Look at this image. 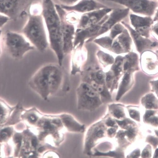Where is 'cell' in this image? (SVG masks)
<instances>
[{
    "label": "cell",
    "instance_id": "obj_1",
    "mask_svg": "<svg viewBox=\"0 0 158 158\" xmlns=\"http://www.w3.org/2000/svg\"><path fill=\"white\" fill-rule=\"evenodd\" d=\"M42 6L49 46L56 55L58 64L62 66L64 54L60 16L52 0H42Z\"/></svg>",
    "mask_w": 158,
    "mask_h": 158
},
{
    "label": "cell",
    "instance_id": "obj_2",
    "mask_svg": "<svg viewBox=\"0 0 158 158\" xmlns=\"http://www.w3.org/2000/svg\"><path fill=\"white\" fill-rule=\"evenodd\" d=\"M22 34L38 50L43 52L49 46L48 35L42 13L30 12Z\"/></svg>",
    "mask_w": 158,
    "mask_h": 158
},
{
    "label": "cell",
    "instance_id": "obj_3",
    "mask_svg": "<svg viewBox=\"0 0 158 158\" xmlns=\"http://www.w3.org/2000/svg\"><path fill=\"white\" fill-rule=\"evenodd\" d=\"M2 40L8 54L16 60L22 59L27 52L36 48L22 33L8 31Z\"/></svg>",
    "mask_w": 158,
    "mask_h": 158
},
{
    "label": "cell",
    "instance_id": "obj_4",
    "mask_svg": "<svg viewBox=\"0 0 158 158\" xmlns=\"http://www.w3.org/2000/svg\"><path fill=\"white\" fill-rule=\"evenodd\" d=\"M78 109L92 112L104 104L100 95L87 82L81 83L76 90Z\"/></svg>",
    "mask_w": 158,
    "mask_h": 158
},
{
    "label": "cell",
    "instance_id": "obj_5",
    "mask_svg": "<svg viewBox=\"0 0 158 158\" xmlns=\"http://www.w3.org/2000/svg\"><path fill=\"white\" fill-rule=\"evenodd\" d=\"M107 127L101 118L85 130L83 139V153L90 156L92 149L102 140L108 138Z\"/></svg>",
    "mask_w": 158,
    "mask_h": 158
},
{
    "label": "cell",
    "instance_id": "obj_6",
    "mask_svg": "<svg viewBox=\"0 0 158 158\" xmlns=\"http://www.w3.org/2000/svg\"><path fill=\"white\" fill-rule=\"evenodd\" d=\"M54 64H45L40 68L29 79L28 85L32 89L44 97L50 93L49 78Z\"/></svg>",
    "mask_w": 158,
    "mask_h": 158
},
{
    "label": "cell",
    "instance_id": "obj_7",
    "mask_svg": "<svg viewBox=\"0 0 158 158\" xmlns=\"http://www.w3.org/2000/svg\"><path fill=\"white\" fill-rule=\"evenodd\" d=\"M55 6L61 20L64 53L69 54L74 48L73 40L76 32L75 27L73 23L66 19V11L61 6L58 5Z\"/></svg>",
    "mask_w": 158,
    "mask_h": 158
},
{
    "label": "cell",
    "instance_id": "obj_8",
    "mask_svg": "<svg viewBox=\"0 0 158 158\" xmlns=\"http://www.w3.org/2000/svg\"><path fill=\"white\" fill-rule=\"evenodd\" d=\"M32 0H0L1 14L15 20L23 15Z\"/></svg>",
    "mask_w": 158,
    "mask_h": 158
},
{
    "label": "cell",
    "instance_id": "obj_9",
    "mask_svg": "<svg viewBox=\"0 0 158 158\" xmlns=\"http://www.w3.org/2000/svg\"><path fill=\"white\" fill-rule=\"evenodd\" d=\"M113 10L108 7L83 14L78 21V29H83L97 24Z\"/></svg>",
    "mask_w": 158,
    "mask_h": 158
},
{
    "label": "cell",
    "instance_id": "obj_10",
    "mask_svg": "<svg viewBox=\"0 0 158 158\" xmlns=\"http://www.w3.org/2000/svg\"><path fill=\"white\" fill-rule=\"evenodd\" d=\"M122 5L130 9L135 12L151 15L155 6L154 3L148 0H106Z\"/></svg>",
    "mask_w": 158,
    "mask_h": 158
},
{
    "label": "cell",
    "instance_id": "obj_11",
    "mask_svg": "<svg viewBox=\"0 0 158 158\" xmlns=\"http://www.w3.org/2000/svg\"><path fill=\"white\" fill-rule=\"evenodd\" d=\"M109 14L105 16L99 23L90 27L83 28L78 29L76 31L74 41V48L79 44L82 45L85 40L88 38H95L102 25L109 17Z\"/></svg>",
    "mask_w": 158,
    "mask_h": 158
},
{
    "label": "cell",
    "instance_id": "obj_12",
    "mask_svg": "<svg viewBox=\"0 0 158 158\" xmlns=\"http://www.w3.org/2000/svg\"><path fill=\"white\" fill-rule=\"evenodd\" d=\"M60 6L67 12H74L82 14L108 7L106 5L95 0H80L75 5L72 6Z\"/></svg>",
    "mask_w": 158,
    "mask_h": 158
},
{
    "label": "cell",
    "instance_id": "obj_13",
    "mask_svg": "<svg viewBox=\"0 0 158 158\" xmlns=\"http://www.w3.org/2000/svg\"><path fill=\"white\" fill-rule=\"evenodd\" d=\"M129 11V8L113 10L109 15L107 19L102 25L96 37L110 30L113 26L125 18Z\"/></svg>",
    "mask_w": 158,
    "mask_h": 158
},
{
    "label": "cell",
    "instance_id": "obj_14",
    "mask_svg": "<svg viewBox=\"0 0 158 158\" xmlns=\"http://www.w3.org/2000/svg\"><path fill=\"white\" fill-rule=\"evenodd\" d=\"M121 23L129 30L135 44L136 49L139 53H142L156 46V43L152 42L147 38H143L141 35L133 30L128 24L123 22H122Z\"/></svg>",
    "mask_w": 158,
    "mask_h": 158
},
{
    "label": "cell",
    "instance_id": "obj_15",
    "mask_svg": "<svg viewBox=\"0 0 158 158\" xmlns=\"http://www.w3.org/2000/svg\"><path fill=\"white\" fill-rule=\"evenodd\" d=\"M62 66L55 64L50 73L49 78V93H54L59 89L64 81V74Z\"/></svg>",
    "mask_w": 158,
    "mask_h": 158
},
{
    "label": "cell",
    "instance_id": "obj_16",
    "mask_svg": "<svg viewBox=\"0 0 158 158\" xmlns=\"http://www.w3.org/2000/svg\"><path fill=\"white\" fill-rule=\"evenodd\" d=\"M130 19L132 25L136 31L142 36L148 38L149 36V28L152 23L151 19L149 18H143L131 15Z\"/></svg>",
    "mask_w": 158,
    "mask_h": 158
},
{
    "label": "cell",
    "instance_id": "obj_17",
    "mask_svg": "<svg viewBox=\"0 0 158 158\" xmlns=\"http://www.w3.org/2000/svg\"><path fill=\"white\" fill-rule=\"evenodd\" d=\"M126 105L118 102H111L108 103L107 112L114 119H124L128 116Z\"/></svg>",
    "mask_w": 158,
    "mask_h": 158
},
{
    "label": "cell",
    "instance_id": "obj_18",
    "mask_svg": "<svg viewBox=\"0 0 158 158\" xmlns=\"http://www.w3.org/2000/svg\"><path fill=\"white\" fill-rule=\"evenodd\" d=\"M133 73L129 72L125 73L118 86L115 98L116 101L120 100L132 88L134 84Z\"/></svg>",
    "mask_w": 158,
    "mask_h": 158
},
{
    "label": "cell",
    "instance_id": "obj_19",
    "mask_svg": "<svg viewBox=\"0 0 158 158\" xmlns=\"http://www.w3.org/2000/svg\"><path fill=\"white\" fill-rule=\"evenodd\" d=\"M62 120L65 126L68 130L71 132L77 133H84L86 130L85 125L81 123L73 116L64 115Z\"/></svg>",
    "mask_w": 158,
    "mask_h": 158
},
{
    "label": "cell",
    "instance_id": "obj_20",
    "mask_svg": "<svg viewBox=\"0 0 158 158\" xmlns=\"http://www.w3.org/2000/svg\"><path fill=\"white\" fill-rule=\"evenodd\" d=\"M140 105L144 110H158V98L153 93H149L140 98Z\"/></svg>",
    "mask_w": 158,
    "mask_h": 158
},
{
    "label": "cell",
    "instance_id": "obj_21",
    "mask_svg": "<svg viewBox=\"0 0 158 158\" xmlns=\"http://www.w3.org/2000/svg\"><path fill=\"white\" fill-rule=\"evenodd\" d=\"M139 60L137 54L134 52H131L124 57L123 69L124 72L134 73L138 71Z\"/></svg>",
    "mask_w": 158,
    "mask_h": 158
},
{
    "label": "cell",
    "instance_id": "obj_22",
    "mask_svg": "<svg viewBox=\"0 0 158 158\" xmlns=\"http://www.w3.org/2000/svg\"><path fill=\"white\" fill-rule=\"evenodd\" d=\"M142 121L144 124L151 128L158 129V110L144 109Z\"/></svg>",
    "mask_w": 158,
    "mask_h": 158
},
{
    "label": "cell",
    "instance_id": "obj_23",
    "mask_svg": "<svg viewBox=\"0 0 158 158\" xmlns=\"http://www.w3.org/2000/svg\"><path fill=\"white\" fill-rule=\"evenodd\" d=\"M128 116L136 122L142 121L144 109L141 105L128 104L126 105Z\"/></svg>",
    "mask_w": 158,
    "mask_h": 158
},
{
    "label": "cell",
    "instance_id": "obj_24",
    "mask_svg": "<svg viewBox=\"0 0 158 158\" xmlns=\"http://www.w3.org/2000/svg\"><path fill=\"white\" fill-rule=\"evenodd\" d=\"M126 52L130 51L132 45V40L128 31L125 29L116 38Z\"/></svg>",
    "mask_w": 158,
    "mask_h": 158
},
{
    "label": "cell",
    "instance_id": "obj_25",
    "mask_svg": "<svg viewBox=\"0 0 158 158\" xmlns=\"http://www.w3.org/2000/svg\"><path fill=\"white\" fill-rule=\"evenodd\" d=\"M124 57L118 56L115 59L111 69L115 79V82L117 86V81L124 72L123 64Z\"/></svg>",
    "mask_w": 158,
    "mask_h": 158
},
{
    "label": "cell",
    "instance_id": "obj_26",
    "mask_svg": "<svg viewBox=\"0 0 158 158\" xmlns=\"http://www.w3.org/2000/svg\"><path fill=\"white\" fill-rule=\"evenodd\" d=\"M135 144H133L126 151L125 157L138 158L141 157L142 150L139 147H135Z\"/></svg>",
    "mask_w": 158,
    "mask_h": 158
},
{
    "label": "cell",
    "instance_id": "obj_27",
    "mask_svg": "<svg viewBox=\"0 0 158 158\" xmlns=\"http://www.w3.org/2000/svg\"><path fill=\"white\" fill-rule=\"evenodd\" d=\"M97 56L100 62L106 66L113 64L115 61L112 56L101 51L98 52Z\"/></svg>",
    "mask_w": 158,
    "mask_h": 158
},
{
    "label": "cell",
    "instance_id": "obj_28",
    "mask_svg": "<svg viewBox=\"0 0 158 158\" xmlns=\"http://www.w3.org/2000/svg\"><path fill=\"white\" fill-rule=\"evenodd\" d=\"M93 80L100 85H106V74L101 70H98L94 73L92 75Z\"/></svg>",
    "mask_w": 158,
    "mask_h": 158
},
{
    "label": "cell",
    "instance_id": "obj_29",
    "mask_svg": "<svg viewBox=\"0 0 158 158\" xmlns=\"http://www.w3.org/2000/svg\"><path fill=\"white\" fill-rule=\"evenodd\" d=\"M95 41L96 43L104 48L111 49L113 40L109 36L96 39Z\"/></svg>",
    "mask_w": 158,
    "mask_h": 158
},
{
    "label": "cell",
    "instance_id": "obj_30",
    "mask_svg": "<svg viewBox=\"0 0 158 158\" xmlns=\"http://www.w3.org/2000/svg\"><path fill=\"white\" fill-rule=\"evenodd\" d=\"M125 28L123 25L119 23L115 25L110 30V37L113 40L123 31Z\"/></svg>",
    "mask_w": 158,
    "mask_h": 158
},
{
    "label": "cell",
    "instance_id": "obj_31",
    "mask_svg": "<svg viewBox=\"0 0 158 158\" xmlns=\"http://www.w3.org/2000/svg\"><path fill=\"white\" fill-rule=\"evenodd\" d=\"M145 142L151 145L155 150L158 147V137L155 135L148 134L146 137Z\"/></svg>",
    "mask_w": 158,
    "mask_h": 158
},
{
    "label": "cell",
    "instance_id": "obj_32",
    "mask_svg": "<svg viewBox=\"0 0 158 158\" xmlns=\"http://www.w3.org/2000/svg\"><path fill=\"white\" fill-rule=\"evenodd\" d=\"M153 148L149 144L147 143L142 150L141 157L143 158H150L153 157Z\"/></svg>",
    "mask_w": 158,
    "mask_h": 158
},
{
    "label": "cell",
    "instance_id": "obj_33",
    "mask_svg": "<svg viewBox=\"0 0 158 158\" xmlns=\"http://www.w3.org/2000/svg\"><path fill=\"white\" fill-rule=\"evenodd\" d=\"M155 55L151 54V58H147L146 59L147 67L149 71H152L156 68L157 66V60L156 56H155H155Z\"/></svg>",
    "mask_w": 158,
    "mask_h": 158
},
{
    "label": "cell",
    "instance_id": "obj_34",
    "mask_svg": "<svg viewBox=\"0 0 158 158\" xmlns=\"http://www.w3.org/2000/svg\"><path fill=\"white\" fill-rule=\"evenodd\" d=\"M61 5L65 6H72L75 5L80 0H58Z\"/></svg>",
    "mask_w": 158,
    "mask_h": 158
},
{
    "label": "cell",
    "instance_id": "obj_35",
    "mask_svg": "<svg viewBox=\"0 0 158 158\" xmlns=\"http://www.w3.org/2000/svg\"><path fill=\"white\" fill-rule=\"evenodd\" d=\"M151 91L158 98V80L150 82Z\"/></svg>",
    "mask_w": 158,
    "mask_h": 158
},
{
    "label": "cell",
    "instance_id": "obj_36",
    "mask_svg": "<svg viewBox=\"0 0 158 158\" xmlns=\"http://www.w3.org/2000/svg\"><path fill=\"white\" fill-rule=\"evenodd\" d=\"M10 19L7 16L1 14V28Z\"/></svg>",
    "mask_w": 158,
    "mask_h": 158
},
{
    "label": "cell",
    "instance_id": "obj_37",
    "mask_svg": "<svg viewBox=\"0 0 158 158\" xmlns=\"http://www.w3.org/2000/svg\"><path fill=\"white\" fill-rule=\"evenodd\" d=\"M11 131L9 129H6L3 130L1 134V139H4L8 135H10Z\"/></svg>",
    "mask_w": 158,
    "mask_h": 158
},
{
    "label": "cell",
    "instance_id": "obj_38",
    "mask_svg": "<svg viewBox=\"0 0 158 158\" xmlns=\"http://www.w3.org/2000/svg\"><path fill=\"white\" fill-rule=\"evenodd\" d=\"M44 128L45 129H49L52 128V126L49 121H46L45 122Z\"/></svg>",
    "mask_w": 158,
    "mask_h": 158
},
{
    "label": "cell",
    "instance_id": "obj_39",
    "mask_svg": "<svg viewBox=\"0 0 158 158\" xmlns=\"http://www.w3.org/2000/svg\"><path fill=\"white\" fill-rule=\"evenodd\" d=\"M32 143L33 147H36L37 145V139L34 137L32 139Z\"/></svg>",
    "mask_w": 158,
    "mask_h": 158
},
{
    "label": "cell",
    "instance_id": "obj_40",
    "mask_svg": "<svg viewBox=\"0 0 158 158\" xmlns=\"http://www.w3.org/2000/svg\"><path fill=\"white\" fill-rule=\"evenodd\" d=\"M152 158H158V147L155 149L153 152Z\"/></svg>",
    "mask_w": 158,
    "mask_h": 158
},
{
    "label": "cell",
    "instance_id": "obj_41",
    "mask_svg": "<svg viewBox=\"0 0 158 158\" xmlns=\"http://www.w3.org/2000/svg\"><path fill=\"white\" fill-rule=\"evenodd\" d=\"M29 119L32 122L36 121L37 120V118L35 115H32L29 117Z\"/></svg>",
    "mask_w": 158,
    "mask_h": 158
},
{
    "label": "cell",
    "instance_id": "obj_42",
    "mask_svg": "<svg viewBox=\"0 0 158 158\" xmlns=\"http://www.w3.org/2000/svg\"><path fill=\"white\" fill-rule=\"evenodd\" d=\"M153 30L157 35L158 36V24L156 25L154 27Z\"/></svg>",
    "mask_w": 158,
    "mask_h": 158
},
{
    "label": "cell",
    "instance_id": "obj_43",
    "mask_svg": "<svg viewBox=\"0 0 158 158\" xmlns=\"http://www.w3.org/2000/svg\"><path fill=\"white\" fill-rule=\"evenodd\" d=\"M21 139V136H19L17 135L15 137V140L16 142L17 143L20 142V139Z\"/></svg>",
    "mask_w": 158,
    "mask_h": 158
},
{
    "label": "cell",
    "instance_id": "obj_44",
    "mask_svg": "<svg viewBox=\"0 0 158 158\" xmlns=\"http://www.w3.org/2000/svg\"><path fill=\"white\" fill-rule=\"evenodd\" d=\"M154 132L155 135L158 137V129H154Z\"/></svg>",
    "mask_w": 158,
    "mask_h": 158
},
{
    "label": "cell",
    "instance_id": "obj_45",
    "mask_svg": "<svg viewBox=\"0 0 158 158\" xmlns=\"http://www.w3.org/2000/svg\"><path fill=\"white\" fill-rule=\"evenodd\" d=\"M40 150L39 151L40 152L42 151H43V148H40Z\"/></svg>",
    "mask_w": 158,
    "mask_h": 158
},
{
    "label": "cell",
    "instance_id": "obj_46",
    "mask_svg": "<svg viewBox=\"0 0 158 158\" xmlns=\"http://www.w3.org/2000/svg\"><path fill=\"white\" fill-rule=\"evenodd\" d=\"M156 52L157 54L158 55V50H157Z\"/></svg>",
    "mask_w": 158,
    "mask_h": 158
},
{
    "label": "cell",
    "instance_id": "obj_47",
    "mask_svg": "<svg viewBox=\"0 0 158 158\" xmlns=\"http://www.w3.org/2000/svg\"><path fill=\"white\" fill-rule=\"evenodd\" d=\"M157 16H158V13H157Z\"/></svg>",
    "mask_w": 158,
    "mask_h": 158
}]
</instances>
